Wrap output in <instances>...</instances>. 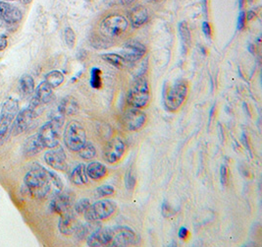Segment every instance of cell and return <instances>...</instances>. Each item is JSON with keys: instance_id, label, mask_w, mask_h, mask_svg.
<instances>
[{"instance_id": "f546056e", "label": "cell", "mask_w": 262, "mask_h": 247, "mask_svg": "<svg viewBox=\"0 0 262 247\" xmlns=\"http://www.w3.org/2000/svg\"><path fill=\"white\" fill-rule=\"evenodd\" d=\"M90 86L93 89H100L102 86L101 81V70L99 68H92L90 72V80H89Z\"/></svg>"}, {"instance_id": "44dd1931", "label": "cell", "mask_w": 262, "mask_h": 247, "mask_svg": "<svg viewBox=\"0 0 262 247\" xmlns=\"http://www.w3.org/2000/svg\"><path fill=\"white\" fill-rule=\"evenodd\" d=\"M130 21L134 28H140L148 21V13L142 6L135 7L130 13Z\"/></svg>"}, {"instance_id": "52a82bcc", "label": "cell", "mask_w": 262, "mask_h": 247, "mask_svg": "<svg viewBox=\"0 0 262 247\" xmlns=\"http://www.w3.org/2000/svg\"><path fill=\"white\" fill-rule=\"evenodd\" d=\"M149 97L150 93L148 83L144 78H140L135 82L133 87L129 91L128 103L133 107L142 108L147 106Z\"/></svg>"}, {"instance_id": "74e56055", "label": "cell", "mask_w": 262, "mask_h": 247, "mask_svg": "<svg viewBox=\"0 0 262 247\" xmlns=\"http://www.w3.org/2000/svg\"><path fill=\"white\" fill-rule=\"evenodd\" d=\"M202 31H203V33H204V35H205L206 37L211 38L212 32H211V27H210L209 23L204 22V23L202 24Z\"/></svg>"}, {"instance_id": "d590c367", "label": "cell", "mask_w": 262, "mask_h": 247, "mask_svg": "<svg viewBox=\"0 0 262 247\" xmlns=\"http://www.w3.org/2000/svg\"><path fill=\"white\" fill-rule=\"evenodd\" d=\"M229 180V171L226 166H221L220 168V181L222 185H227Z\"/></svg>"}, {"instance_id": "3957f363", "label": "cell", "mask_w": 262, "mask_h": 247, "mask_svg": "<svg viewBox=\"0 0 262 247\" xmlns=\"http://www.w3.org/2000/svg\"><path fill=\"white\" fill-rule=\"evenodd\" d=\"M19 111L18 102L14 99H8L2 106L0 113V146L8 139L12 132L13 122Z\"/></svg>"}, {"instance_id": "f1b7e54d", "label": "cell", "mask_w": 262, "mask_h": 247, "mask_svg": "<svg viewBox=\"0 0 262 247\" xmlns=\"http://www.w3.org/2000/svg\"><path fill=\"white\" fill-rule=\"evenodd\" d=\"M179 33H180V36L182 38L183 45L184 47L187 49L190 44H191V32L188 28V25L185 22L180 23L179 25Z\"/></svg>"}, {"instance_id": "5b68a950", "label": "cell", "mask_w": 262, "mask_h": 247, "mask_svg": "<svg viewBox=\"0 0 262 247\" xmlns=\"http://www.w3.org/2000/svg\"><path fill=\"white\" fill-rule=\"evenodd\" d=\"M66 147L73 152H78L87 142V134L84 126L78 121H71L64 131Z\"/></svg>"}, {"instance_id": "ba28073f", "label": "cell", "mask_w": 262, "mask_h": 247, "mask_svg": "<svg viewBox=\"0 0 262 247\" xmlns=\"http://www.w3.org/2000/svg\"><path fill=\"white\" fill-rule=\"evenodd\" d=\"M128 20L121 15H110L103 19L100 31L108 37H117L124 34L128 28Z\"/></svg>"}, {"instance_id": "ac0fdd59", "label": "cell", "mask_w": 262, "mask_h": 247, "mask_svg": "<svg viewBox=\"0 0 262 247\" xmlns=\"http://www.w3.org/2000/svg\"><path fill=\"white\" fill-rule=\"evenodd\" d=\"M72 204L73 199L70 195L58 194L54 197L50 206L53 212L63 215L65 213L70 212Z\"/></svg>"}, {"instance_id": "277c9868", "label": "cell", "mask_w": 262, "mask_h": 247, "mask_svg": "<svg viewBox=\"0 0 262 247\" xmlns=\"http://www.w3.org/2000/svg\"><path fill=\"white\" fill-rule=\"evenodd\" d=\"M64 116L60 114L59 116H55L48 122L41 126L39 132L37 133L41 143L44 148L53 149L58 146L59 137H60V128L64 122Z\"/></svg>"}, {"instance_id": "2e32d148", "label": "cell", "mask_w": 262, "mask_h": 247, "mask_svg": "<svg viewBox=\"0 0 262 247\" xmlns=\"http://www.w3.org/2000/svg\"><path fill=\"white\" fill-rule=\"evenodd\" d=\"M0 16L8 24H16L22 19V12L17 7L4 2L0 1Z\"/></svg>"}, {"instance_id": "ee69618b", "label": "cell", "mask_w": 262, "mask_h": 247, "mask_svg": "<svg viewBox=\"0 0 262 247\" xmlns=\"http://www.w3.org/2000/svg\"><path fill=\"white\" fill-rule=\"evenodd\" d=\"M124 4H130L132 2H134L135 0H121Z\"/></svg>"}, {"instance_id": "8fae6325", "label": "cell", "mask_w": 262, "mask_h": 247, "mask_svg": "<svg viewBox=\"0 0 262 247\" xmlns=\"http://www.w3.org/2000/svg\"><path fill=\"white\" fill-rule=\"evenodd\" d=\"M127 146L120 138H114L108 143L104 151V159L108 163H116L122 159Z\"/></svg>"}, {"instance_id": "681fc988", "label": "cell", "mask_w": 262, "mask_h": 247, "mask_svg": "<svg viewBox=\"0 0 262 247\" xmlns=\"http://www.w3.org/2000/svg\"><path fill=\"white\" fill-rule=\"evenodd\" d=\"M250 1H251V0H250Z\"/></svg>"}, {"instance_id": "f35d334b", "label": "cell", "mask_w": 262, "mask_h": 247, "mask_svg": "<svg viewBox=\"0 0 262 247\" xmlns=\"http://www.w3.org/2000/svg\"><path fill=\"white\" fill-rule=\"evenodd\" d=\"M178 235H179L180 238L184 239V238H186V237L189 235V230H188V229H186V228L183 227V228H181V229L179 230Z\"/></svg>"}, {"instance_id": "bcb514c9", "label": "cell", "mask_w": 262, "mask_h": 247, "mask_svg": "<svg viewBox=\"0 0 262 247\" xmlns=\"http://www.w3.org/2000/svg\"><path fill=\"white\" fill-rule=\"evenodd\" d=\"M2 26H3V19L0 16V28H2Z\"/></svg>"}, {"instance_id": "30bf717a", "label": "cell", "mask_w": 262, "mask_h": 247, "mask_svg": "<svg viewBox=\"0 0 262 247\" xmlns=\"http://www.w3.org/2000/svg\"><path fill=\"white\" fill-rule=\"evenodd\" d=\"M137 234L128 227H117L113 229V237L110 246L125 247L136 243Z\"/></svg>"}, {"instance_id": "ab89813d", "label": "cell", "mask_w": 262, "mask_h": 247, "mask_svg": "<svg viewBox=\"0 0 262 247\" xmlns=\"http://www.w3.org/2000/svg\"><path fill=\"white\" fill-rule=\"evenodd\" d=\"M7 47V38L4 35H0V52Z\"/></svg>"}, {"instance_id": "9c48e42d", "label": "cell", "mask_w": 262, "mask_h": 247, "mask_svg": "<svg viewBox=\"0 0 262 247\" xmlns=\"http://www.w3.org/2000/svg\"><path fill=\"white\" fill-rule=\"evenodd\" d=\"M39 113L36 110L33 109L30 106L20 111L13 122L12 132L14 133V135H19L24 131H26L31 126V124H33V121L35 120V117Z\"/></svg>"}, {"instance_id": "1f68e13d", "label": "cell", "mask_w": 262, "mask_h": 247, "mask_svg": "<svg viewBox=\"0 0 262 247\" xmlns=\"http://www.w3.org/2000/svg\"><path fill=\"white\" fill-rule=\"evenodd\" d=\"M115 192V188L111 185H101L99 187L96 188V194L99 197H107V196H111L114 194Z\"/></svg>"}, {"instance_id": "484cf974", "label": "cell", "mask_w": 262, "mask_h": 247, "mask_svg": "<svg viewBox=\"0 0 262 247\" xmlns=\"http://www.w3.org/2000/svg\"><path fill=\"white\" fill-rule=\"evenodd\" d=\"M45 82L51 87L57 88L64 82V75L62 72L58 70H53L49 72L45 76Z\"/></svg>"}, {"instance_id": "7bdbcfd3", "label": "cell", "mask_w": 262, "mask_h": 247, "mask_svg": "<svg viewBox=\"0 0 262 247\" xmlns=\"http://www.w3.org/2000/svg\"><path fill=\"white\" fill-rule=\"evenodd\" d=\"M214 111H215V106H212V108H211V110H210V114H209V122L211 121V119H212V117H213V114H214Z\"/></svg>"}, {"instance_id": "4dcf8cb0", "label": "cell", "mask_w": 262, "mask_h": 247, "mask_svg": "<svg viewBox=\"0 0 262 247\" xmlns=\"http://www.w3.org/2000/svg\"><path fill=\"white\" fill-rule=\"evenodd\" d=\"M89 206H90L89 199H87V198L81 199L79 202L76 203L75 211L77 214H85L87 209L89 208Z\"/></svg>"}, {"instance_id": "8d00e7d4", "label": "cell", "mask_w": 262, "mask_h": 247, "mask_svg": "<svg viewBox=\"0 0 262 247\" xmlns=\"http://www.w3.org/2000/svg\"><path fill=\"white\" fill-rule=\"evenodd\" d=\"M245 20H246V16H245V12H241L238 18V29L239 30H243L245 28Z\"/></svg>"}, {"instance_id": "7c38bea8", "label": "cell", "mask_w": 262, "mask_h": 247, "mask_svg": "<svg viewBox=\"0 0 262 247\" xmlns=\"http://www.w3.org/2000/svg\"><path fill=\"white\" fill-rule=\"evenodd\" d=\"M146 122V114L140 108L133 107L128 109L124 115V124L131 131L140 130Z\"/></svg>"}, {"instance_id": "d6986e66", "label": "cell", "mask_w": 262, "mask_h": 247, "mask_svg": "<svg viewBox=\"0 0 262 247\" xmlns=\"http://www.w3.org/2000/svg\"><path fill=\"white\" fill-rule=\"evenodd\" d=\"M44 149L43 144L40 141L37 134L28 138L23 147V153L26 157H33L40 153Z\"/></svg>"}, {"instance_id": "b9f144b4", "label": "cell", "mask_w": 262, "mask_h": 247, "mask_svg": "<svg viewBox=\"0 0 262 247\" xmlns=\"http://www.w3.org/2000/svg\"><path fill=\"white\" fill-rule=\"evenodd\" d=\"M254 17H255V14L253 12L250 11V12L247 13V20H252Z\"/></svg>"}, {"instance_id": "5bb4252c", "label": "cell", "mask_w": 262, "mask_h": 247, "mask_svg": "<svg viewBox=\"0 0 262 247\" xmlns=\"http://www.w3.org/2000/svg\"><path fill=\"white\" fill-rule=\"evenodd\" d=\"M112 237L113 229H97L92 231L87 237V245L90 247L110 246Z\"/></svg>"}, {"instance_id": "8992f818", "label": "cell", "mask_w": 262, "mask_h": 247, "mask_svg": "<svg viewBox=\"0 0 262 247\" xmlns=\"http://www.w3.org/2000/svg\"><path fill=\"white\" fill-rule=\"evenodd\" d=\"M116 203L111 200H99L92 205L90 204L85 215L87 222L102 221L110 218L116 211Z\"/></svg>"}, {"instance_id": "7a4b0ae2", "label": "cell", "mask_w": 262, "mask_h": 247, "mask_svg": "<svg viewBox=\"0 0 262 247\" xmlns=\"http://www.w3.org/2000/svg\"><path fill=\"white\" fill-rule=\"evenodd\" d=\"M188 83L184 79H179L174 83L165 89L163 94V104L167 110L176 111L187 99L188 96Z\"/></svg>"}, {"instance_id": "4316f807", "label": "cell", "mask_w": 262, "mask_h": 247, "mask_svg": "<svg viewBox=\"0 0 262 247\" xmlns=\"http://www.w3.org/2000/svg\"><path fill=\"white\" fill-rule=\"evenodd\" d=\"M81 158L84 159H91L96 156V149L91 142L87 141L84 146L78 151Z\"/></svg>"}, {"instance_id": "c3c4849f", "label": "cell", "mask_w": 262, "mask_h": 247, "mask_svg": "<svg viewBox=\"0 0 262 247\" xmlns=\"http://www.w3.org/2000/svg\"><path fill=\"white\" fill-rule=\"evenodd\" d=\"M8 1H13V0H8Z\"/></svg>"}, {"instance_id": "836d02e7", "label": "cell", "mask_w": 262, "mask_h": 247, "mask_svg": "<svg viewBox=\"0 0 262 247\" xmlns=\"http://www.w3.org/2000/svg\"><path fill=\"white\" fill-rule=\"evenodd\" d=\"M175 214H177V211L175 210L174 208L167 202H164L162 205V215L165 218H169V217L174 216Z\"/></svg>"}, {"instance_id": "6da1fadb", "label": "cell", "mask_w": 262, "mask_h": 247, "mask_svg": "<svg viewBox=\"0 0 262 247\" xmlns=\"http://www.w3.org/2000/svg\"><path fill=\"white\" fill-rule=\"evenodd\" d=\"M25 184L31 195L35 198H43L48 194L54 185L58 190L63 188L61 179L54 173L41 167H36L25 177Z\"/></svg>"}, {"instance_id": "e0dca14e", "label": "cell", "mask_w": 262, "mask_h": 247, "mask_svg": "<svg viewBox=\"0 0 262 247\" xmlns=\"http://www.w3.org/2000/svg\"><path fill=\"white\" fill-rule=\"evenodd\" d=\"M79 226L80 225H79L77 219L74 217L73 214H71V212L65 213V214L61 215V219L59 221L58 228L62 234H64V235L74 234L78 230Z\"/></svg>"}, {"instance_id": "7402d4cb", "label": "cell", "mask_w": 262, "mask_h": 247, "mask_svg": "<svg viewBox=\"0 0 262 247\" xmlns=\"http://www.w3.org/2000/svg\"><path fill=\"white\" fill-rule=\"evenodd\" d=\"M87 177L92 180H99L106 176L107 169L103 163L99 161L89 162L86 167Z\"/></svg>"}, {"instance_id": "4fadbf2b", "label": "cell", "mask_w": 262, "mask_h": 247, "mask_svg": "<svg viewBox=\"0 0 262 247\" xmlns=\"http://www.w3.org/2000/svg\"><path fill=\"white\" fill-rule=\"evenodd\" d=\"M45 162L59 172H65L67 170V160L66 154L61 147L53 148V150L48 151L44 155Z\"/></svg>"}, {"instance_id": "d6a6232c", "label": "cell", "mask_w": 262, "mask_h": 247, "mask_svg": "<svg viewBox=\"0 0 262 247\" xmlns=\"http://www.w3.org/2000/svg\"><path fill=\"white\" fill-rule=\"evenodd\" d=\"M65 42L67 44V46L73 49L75 47V44H76V34L75 32L71 29V28H66L65 30Z\"/></svg>"}, {"instance_id": "ffe728a7", "label": "cell", "mask_w": 262, "mask_h": 247, "mask_svg": "<svg viewBox=\"0 0 262 247\" xmlns=\"http://www.w3.org/2000/svg\"><path fill=\"white\" fill-rule=\"evenodd\" d=\"M53 97V88L44 81L38 85L35 90V97L32 99L38 105L42 106L51 101Z\"/></svg>"}, {"instance_id": "603a6c76", "label": "cell", "mask_w": 262, "mask_h": 247, "mask_svg": "<svg viewBox=\"0 0 262 247\" xmlns=\"http://www.w3.org/2000/svg\"><path fill=\"white\" fill-rule=\"evenodd\" d=\"M58 110L59 113H61L63 116L74 115L79 110V104L75 98L66 97L61 101L60 105L58 106Z\"/></svg>"}, {"instance_id": "f6af8a7d", "label": "cell", "mask_w": 262, "mask_h": 247, "mask_svg": "<svg viewBox=\"0 0 262 247\" xmlns=\"http://www.w3.org/2000/svg\"><path fill=\"white\" fill-rule=\"evenodd\" d=\"M32 0H22V2L23 3H25V4H28V3H30Z\"/></svg>"}, {"instance_id": "60d3db41", "label": "cell", "mask_w": 262, "mask_h": 247, "mask_svg": "<svg viewBox=\"0 0 262 247\" xmlns=\"http://www.w3.org/2000/svg\"><path fill=\"white\" fill-rule=\"evenodd\" d=\"M242 141H243V143H244V145H245V148H247V150H248V151H250V150H249V146H248V141H247V137L245 136V134H244V135H243V137H242Z\"/></svg>"}, {"instance_id": "7dc6e473", "label": "cell", "mask_w": 262, "mask_h": 247, "mask_svg": "<svg viewBox=\"0 0 262 247\" xmlns=\"http://www.w3.org/2000/svg\"><path fill=\"white\" fill-rule=\"evenodd\" d=\"M249 51L251 52V53H254V52H253V46H249Z\"/></svg>"}, {"instance_id": "d4e9b609", "label": "cell", "mask_w": 262, "mask_h": 247, "mask_svg": "<svg viewBox=\"0 0 262 247\" xmlns=\"http://www.w3.org/2000/svg\"><path fill=\"white\" fill-rule=\"evenodd\" d=\"M71 181L78 186L87 184L88 177L86 173L85 164H79L74 169V171L71 174Z\"/></svg>"}, {"instance_id": "cb8c5ba5", "label": "cell", "mask_w": 262, "mask_h": 247, "mask_svg": "<svg viewBox=\"0 0 262 247\" xmlns=\"http://www.w3.org/2000/svg\"><path fill=\"white\" fill-rule=\"evenodd\" d=\"M19 91L23 97H28L35 91V81L32 76L25 74L19 81Z\"/></svg>"}, {"instance_id": "9a60e30c", "label": "cell", "mask_w": 262, "mask_h": 247, "mask_svg": "<svg viewBox=\"0 0 262 247\" xmlns=\"http://www.w3.org/2000/svg\"><path fill=\"white\" fill-rule=\"evenodd\" d=\"M122 53L123 57L126 62H136L143 57V55L146 53V49L139 42L131 40L124 46Z\"/></svg>"}, {"instance_id": "83f0119b", "label": "cell", "mask_w": 262, "mask_h": 247, "mask_svg": "<svg viewBox=\"0 0 262 247\" xmlns=\"http://www.w3.org/2000/svg\"><path fill=\"white\" fill-rule=\"evenodd\" d=\"M102 58L106 62L117 68H123L126 64V60L124 59V57L115 53H106L102 55Z\"/></svg>"}, {"instance_id": "e575fe53", "label": "cell", "mask_w": 262, "mask_h": 247, "mask_svg": "<svg viewBox=\"0 0 262 247\" xmlns=\"http://www.w3.org/2000/svg\"><path fill=\"white\" fill-rule=\"evenodd\" d=\"M125 184H126V187L127 189H134L135 185H136V182H137V179L135 176L131 173V172H128L127 175H126V179H125Z\"/></svg>"}]
</instances>
